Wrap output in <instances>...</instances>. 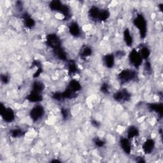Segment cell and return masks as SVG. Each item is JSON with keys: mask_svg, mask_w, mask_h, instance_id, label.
I'll return each mask as SVG.
<instances>
[{"mask_svg": "<svg viewBox=\"0 0 163 163\" xmlns=\"http://www.w3.org/2000/svg\"><path fill=\"white\" fill-rule=\"evenodd\" d=\"M89 14L93 19L98 21H105L110 17V12L107 10H101L95 6L90 8Z\"/></svg>", "mask_w": 163, "mask_h": 163, "instance_id": "cell-1", "label": "cell"}, {"mask_svg": "<svg viewBox=\"0 0 163 163\" xmlns=\"http://www.w3.org/2000/svg\"><path fill=\"white\" fill-rule=\"evenodd\" d=\"M50 8L53 11L60 12L65 16V19H69L70 17V8L64 5L62 2L59 1H52L49 4Z\"/></svg>", "mask_w": 163, "mask_h": 163, "instance_id": "cell-2", "label": "cell"}, {"mask_svg": "<svg viewBox=\"0 0 163 163\" xmlns=\"http://www.w3.org/2000/svg\"><path fill=\"white\" fill-rule=\"evenodd\" d=\"M133 24L139 29L140 37L141 38H145L147 32V24L143 15H137L136 18L133 21Z\"/></svg>", "mask_w": 163, "mask_h": 163, "instance_id": "cell-3", "label": "cell"}, {"mask_svg": "<svg viewBox=\"0 0 163 163\" xmlns=\"http://www.w3.org/2000/svg\"><path fill=\"white\" fill-rule=\"evenodd\" d=\"M137 77V73L132 70L127 69L122 71L118 74V79L122 83H127L131 80H135Z\"/></svg>", "mask_w": 163, "mask_h": 163, "instance_id": "cell-4", "label": "cell"}, {"mask_svg": "<svg viewBox=\"0 0 163 163\" xmlns=\"http://www.w3.org/2000/svg\"><path fill=\"white\" fill-rule=\"evenodd\" d=\"M0 115L7 122H11L15 118V113L13 110L10 108H6L3 103L0 105Z\"/></svg>", "mask_w": 163, "mask_h": 163, "instance_id": "cell-5", "label": "cell"}, {"mask_svg": "<svg viewBox=\"0 0 163 163\" xmlns=\"http://www.w3.org/2000/svg\"><path fill=\"white\" fill-rule=\"evenodd\" d=\"M46 44L53 50L61 47V41L55 34H50L46 36Z\"/></svg>", "mask_w": 163, "mask_h": 163, "instance_id": "cell-6", "label": "cell"}, {"mask_svg": "<svg viewBox=\"0 0 163 163\" xmlns=\"http://www.w3.org/2000/svg\"><path fill=\"white\" fill-rule=\"evenodd\" d=\"M45 111L41 105H36L30 111V117L33 121H37L43 116Z\"/></svg>", "mask_w": 163, "mask_h": 163, "instance_id": "cell-7", "label": "cell"}, {"mask_svg": "<svg viewBox=\"0 0 163 163\" xmlns=\"http://www.w3.org/2000/svg\"><path fill=\"white\" fill-rule=\"evenodd\" d=\"M142 57L139 52L133 49L129 54V61L136 68H138L142 63Z\"/></svg>", "mask_w": 163, "mask_h": 163, "instance_id": "cell-8", "label": "cell"}, {"mask_svg": "<svg viewBox=\"0 0 163 163\" xmlns=\"http://www.w3.org/2000/svg\"><path fill=\"white\" fill-rule=\"evenodd\" d=\"M113 98L115 100L118 102L128 101L131 99V94L128 91L122 89L115 93L113 94Z\"/></svg>", "mask_w": 163, "mask_h": 163, "instance_id": "cell-9", "label": "cell"}, {"mask_svg": "<svg viewBox=\"0 0 163 163\" xmlns=\"http://www.w3.org/2000/svg\"><path fill=\"white\" fill-rule=\"evenodd\" d=\"M155 146V142L152 139H148L143 145V150L145 154H151Z\"/></svg>", "mask_w": 163, "mask_h": 163, "instance_id": "cell-10", "label": "cell"}, {"mask_svg": "<svg viewBox=\"0 0 163 163\" xmlns=\"http://www.w3.org/2000/svg\"><path fill=\"white\" fill-rule=\"evenodd\" d=\"M121 148L123 149L125 153L130 154L131 152V144L129 141V139L122 138L120 141Z\"/></svg>", "mask_w": 163, "mask_h": 163, "instance_id": "cell-11", "label": "cell"}, {"mask_svg": "<svg viewBox=\"0 0 163 163\" xmlns=\"http://www.w3.org/2000/svg\"><path fill=\"white\" fill-rule=\"evenodd\" d=\"M69 32L73 36H79L80 34V29L79 24L75 22H71L69 26Z\"/></svg>", "mask_w": 163, "mask_h": 163, "instance_id": "cell-12", "label": "cell"}, {"mask_svg": "<svg viewBox=\"0 0 163 163\" xmlns=\"http://www.w3.org/2000/svg\"><path fill=\"white\" fill-rule=\"evenodd\" d=\"M22 18L24 19V25L26 27L29 28V29H31L32 27H33L35 25V20L28 15L27 13H24L22 16Z\"/></svg>", "mask_w": 163, "mask_h": 163, "instance_id": "cell-13", "label": "cell"}, {"mask_svg": "<svg viewBox=\"0 0 163 163\" xmlns=\"http://www.w3.org/2000/svg\"><path fill=\"white\" fill-rule=\"evenodd\" d=\"M27 99L29 101L36 103V102L41 101L43 99V97L40 93H37L31 91V93L27 96Z\"/></svg>", "mask_w": 163, "mask_h": 163, "instance_id": "cell-14", "label": "cell"}, {"mask_svg": "<svg viewBox=\"0 0 163 163\" xmlns=\"http://www.w3.org/2000/svg\"><path fill=\"white\" fill-rule=\"evenodd\" d=\"M104 63L108 68H112L115 64V57L113 54H107L104 57Z\"/></svg>", "mask_w": 163, "mask_h": 163, "instance_id": "cell-15", "label": "cell"}, {"mask_svg": "<svg viewBox=\"0 0 163 163\" xmlns=\"http://www.w3.org/2000/svg\"><path fill=\"white\" fill-rule=\"evenodd\" d=\"M61 94H62L63 100L65 99H73L77 96L76 92L73 91L69 87L68 89H66L63 93H61Z\"/></svg>", "mask_w": 163, "mask_h": 163, "instance_id": "cell-16", "label": "cell"}, {"mask_svg": "<svg viewBox=\"0 0 163 163\" xmlns=\"http://www.w3.org/2000/svg\"><path fill=\"white\" fill-rule=\"evenodd\" d=\"M152 111H154L158 113L160 117H162V105L161 103H152V104L149 105V107Z\"/></svg>", "mask_w": 163, "mask_h": 163, "instance_id": "cell-17", "label": "cell"}, {"mask_svg": "<svg viewBox=\"0 0 163 163\" xmlns=\"http://www.w3.org/2000/svg\"><path fill=\"white\" fill-rule=\"evenodd\" d=\"M124 39L127 46H128L129 47L132 46V44L133 43V40L131 34L129 31V29L128 28L126 29L125 31H124Z\"/></svg>", "mask_w": 163, "mask_h": 163, "instance_id": "cell-18", "label": "cell"}, {"mask_svg": "<svg viewBox=\"0 0 163 163\" xmlns=\"http://www.w3.org/2000/svg\"><path fill=\"white\" fill-rule=\"evenodd\" d=\"M138 134H139L138 129L135 126H131L129 127L127 130V138L132 139L138 136Z\"/></svg>", "mask_w": 163, "mask_h": 163, "instance_id": "cell-19", "label": "cell"}, {"mask_svg": "<svg viewBox=\"0 0 163 163\" xmlns=\"http://www.w3.org/2000/svg\"><path fill=\"white\" fill-rule=\"evenodd\" d=\"M55 55L59 59H61V60L63 61H65L67 59V57H66V54L65 52V51L64 50V49L61 47L58 49H57L56 50H54Z\"/></svg>", "mask_w": 163, "mask_h": 163, "instance_id": "cell-20", "label": "cell"}, {"mask_svg": "<svg viewBox=\"0 0 163 163\" xmlns=\"http://www.w3.org/2000/svg\"><path fill=\"white\" fill-rule=\"evenodd\" d=\"M68 87L70 89H71V90H73V91H75L76 93L77 91H79L81 89V88H82L80 82L79 81H77V80H72L70 82Z\"/></svg>", "mask_w": 163, "mask_h": 163, "instance_id": "cell-21", "label": "cell"}, {"mask_svg": "<svg viewBox=\"0 0 163 163\" xmlns=\"http://www.w3.org/2000/svg\"><path fill=\"white\" fill-rule=\"evenodd\" d=\"M44 89V85L40 82H35L33 84V89H32V92L40 93L43 91Z\"/></svg>", "mask_w": 163, "mask_h": 163, "instance_id": "cell-22", "label": "cell"}, {"mask_svg": "<svg viewBox=\"0 0 163 163\" xmlns=\"http://www.w3.org/2000/svg\"><path fill=\"white\" fill-rule=\"evenodd\" d=\"M24 132L21 129H13L10 131V135L13 138H18L24 135Z\"/></svg>", "mask_w": 163, "mask_h": 163, "instance_id": "cell-23", "label": "cell"}, {"mask_svg": "<svg viewBox=\"0 0 163 163\" xmlns=\"http://www.w3.org/2000/svg\"><path fill=\"white\" fill-rule=\"evenodd\" d=\"M77 71H78V68H77V66L76 65L75 63L73 61H71L70 62V63L68 64L69 75H73V73H77Z\"/></svg>", "mask_w": 163, "mask_h": 163, "instance_id": "cell-24", "label": "cell"}, {"mask_svg": "<svg viewBox=\"0 0 163 163\" xmlns=\"http://www.w3.org/2000/svg\"><path fill=\"white\" fill-rule=\"evenodd\" d=\"M91 54H92V49L89 47H84L80 52V55L82 58L87 57L89 56H90Z\"/></svg>", "mask_w": 163, "mask_h": 163, "instance_id": "cell-25", "label": "cell"}, {"mask_svg": "<svg viewBox=\"0 0 163 163\" xmlns=\"http://www.w3.org/2000/svg\"><path fill=\"white\" fill-rule=\"evenodd\" d=\"M140 54L142 59H147L148 58H149V57L151 54V52H150V50L147 47H143L141 49Z\"/></svg>", "mask_w": 163, "mask_h": 163, "instance_id": "cell-26", "label": "cell"}, {"mask_svg": "<svg viewBox=\"0 0 163 163\" xmlns=\"http://www.w3.org/2000/svg\"><path fill=\"white\" fill-rule=\"evenodd\" d=\"M101 91L103 94H109V85L106 83L103 84L101 87Z\"/></svg>", "mask_w": 163, "mask_h": 163, "instance_id": "cell-27", "label": "cell"}, {"mask_svg": "<svg viewBox=\"0 0 163 163\" xmlns=\"http://www.w3.org/2000/svg\"><path fill=\"white\" fill-rule=\"evenodd\" d=\"M94 141L95 145H96V146H99V147H102V146H104L105 143L104 141H103L102 140H101V139H99V138H96L94 140Z\"/></svg>", "mask_w": 163, "mask_h": 163, "instance_id": "cell-28", "label": "cell"}, {"mask_svg": "<svg viewBox=\"0 0 163 163\" xmlns=\"http://www.w3.org/2000/svg\"><path fill=\"white\" fill-rule=\"evenodd\" d=\"M1 80H2V83L6 84L8 83V82H9V77L8 75L4 74V75H2L1 76Z\"/></svg>", "mask_w": 163, "mask_h": 163, "instance_id": "cell-29", "label": "cell"}, {"mask_svg": "<svg viewBox=\"0 0 163 163\" xmlns=\"http://www.w3.org/2000/svg\"><path fill=\"white\" fill-rule=\"evenodd\" d=\"M61 114H62V116L64 118H67L68 117V112L66 109L63 108L62 110H61Z\"/></svg>", "mask_w": 163, "mask_h": 163, "instance_id": "cell-30", "label": "cell"}, {"mask_svg": "<svg viewBox=\"0 0 163 163\" xmlns=\"http://www.w3.org/2000/svg\"><path fill=\"white\" fill-rule=\"evenodd\" d=\"M41 71H42V70H41V68L40 67V68H38V70H37V71L35 72V73L34 74V77L35 78H36V77H39V75H40V74L41 73Z\"/></svg>", "mask_w": 163, "mask_h": 163, "instance_id": "cell-31", "label": "cell"}, {"mask_svg": "<svg viewBox=\"0 0 163 163\" xmlns=\"http://www.w3.org/2000/svg\"><path fill=\"white\" fill-rule=\"evenodd\" d=\"M145 69L146 70V71H151V63L149 62H146L145 63Z\"/></svg>", "mask_w": 163, "mask_h": 163, "instance_id": "cell-32", "label": "cell"}, {"mask_svg": "<svg viewBox=\"0 0 163 163\" xmlns=\"http://www.w3.org/2000/svg\"><path fill=\"white\" fill-rule=\"evenodd\" d=\"M91 124H92L94 126H95V127H98V126H99V122H98V121H94V120L91 121Z\"/></svg>", "mask_w": 163, "mask_h": 163, "instance_id": "cell-33", "label": "cell"}]
</instances>
